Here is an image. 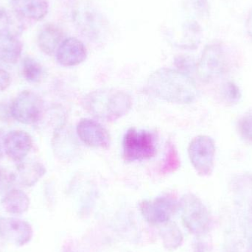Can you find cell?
Returning a JSON list of instances; mask_svg holds the SVG:
<instances>
[{
    "label": "cell",
    "mask_w": 252,
    "mask_h": 252,
    "mask_svg": "<svg viewBox=\"0 0 252 252\" xmlns=\"http://www.w3.org/2000/svg\"><path fill=\"white\" fill-rule=\"evenodd\" d=\"M146 90L157 98L178 104L192 103L198 96L196 84L189 75L168 68L151 74L147 81Z\"/></svg>",
    "instance_id": "obj_1"
},
{
    "label": "cell",
    "mask_w": 252,
    "mask_h": 252,
    "mask_svg": "<svg viewBox=\"0 0 252 252\" xmlns=\"http://www.w3.org/2000/svg\"><path fill=\"white\" fill-rule=\"evenodd\" d=\"M82 105L94 118L114 122L128 113L132 107V98L121 90L101 89L84 96Z\"/></svg>",
    "instance_id": "obj_2"
},
{
    "label": "cell",
    "mask_w": 252,
    "mask_h": 252,
    "mask_svg": "<svg viewBox=\"0 0 252 252\" xmlns=\"http://www.w3.org/2000/svg\"><path fill=\"white\" fill-rule=\"evenodd\" d=\"M157 141L155 133L130 127L126 132L123 142L126 161L148 160L157 154Z\"/></svg>",
    "instance_id": "obj_3"
},
{
    "label": "cell",
    "mask_w": 252,
    "mask_h": 252,
    "mask_svg": "<svg viewBox=\"0 0 252 252\" xmlns=\"http://www.w3.org/2000/svg\"><path fill=\"white\" fill-rule=\"evenodd\" d=\"M182 220L187 229L194 235L205 233L211 223V217L199 198L192 193L185 194L179 203Z\"/></svg>",
    "instance_id": "obj_4"
},
{
    "label": "cell",
    "mask_w": 252,
    "mask_h": 252,
    "mask_svg": "<svg viewBox=\"0 0 252 252\" xmlns=\"http://www.w3.org/2000/svg\"><path fill=\"white\" fill-rule=\"evenodd\" d=\"M44 104L36 93L25 90L19 93L10 106V115L15 121L25 125H32L41 121Z\"/></svg>",
    "instance_id": "obj_5"
},
{
    "label": "cell",
    "mask_w": 252,
    "mask_h": 252,
    "mask_svg": "<svg viewBox=\"0 0 252 252\" xmlns=\"http://www.w3.org/2000/svg\"><path fill=\"white\" fill-rule=\"evenodd\" d=\"M216 151V143L210 136L200 135L191 141L188 155L192 167L199 176H209L213 173Z\"/></svg>",
    "instance_id": "obj_6"
},
{
    "label": "cell",
    "mask_w": 252,
    "mask_h": 252,
    "mask_svg": "<svg viewBox=\"0 0 252 252\" xmlns=\"http://www.w3.org/2000/svg\"><path fill=\"white\" fill-rule=\"evenodd\" d=\"M227 68V58L220 44L207 46L196 64L198 77L204 82H210L220 77Z\"/></svg>",
    "instance_id": "obj_7"
},
{
    "label": "cell",
    "mask_w": 252,
    "mask_h": 252,
    "mask_svg": "<svg viewBox=\"0 0 252 252\" xmlns=\"http://www.w3.org/2000/svg\"><path fill=\"white\" fill-rule=\"evenodd\" d=\"M174 198L167 195L158 197L152 201H144L140 210L144 219L151 224H164L170 220L177 209Z\"/></svg>",
    "instance_id": "obj_8"
},
{
    "label": "cell",
    "mask_w": 252,
    "mask_h": 252,
    "mask_svg": "<svg viewBox=\"0 0 252 252\" xmlns=\"http://www.w3.org/2000/svg\"><path fill=\"white\" fill-rule=\"evenodd\" d=\"M33 230L25 220L14 218L0 219V236L4 241L16 246L23 247L32 240Z\"/></svg>",
    "instance_id": "obj_9"
},
{
    "label": "cell",
    "mask_w": 252,
    "mask_h": 252,
    "mask_svg": "<svg viewBox=\"0 0 252 252\" xmlns=\"http://www.w3.org/2000/svg\"><path fill=\"white\" fill-rule=\"evenodd\" d=\"M80 139L92 148L107 149L111 144L109 131L101 124L91 119H82L77 126Z\"/></svg>",
    "instance_id": "obj_10"
},
{
    "label": "cell",
    "mask_w": 252,
    "mask_h": 252,
    "mask_svg": "<svg viewBox=\"0 0 252 252\" xmlns=\"http://www.w3.org/2000/svg\"><path fill=\"white\" fill-rule=\"evenodd\" d=\"M32 148V138L24 130H12L4 136V153L13 161H23Z\"/></svg>",
    "instance_id": "obj_11"
},
{
    "label": "cell",
    "mask_w": 252,
    "mask_h": 252,
    "mask_svg": "<svg viewBox=\"0 0 252 252\" xmlns=\"http://www.w3.org/2000/svg\"><path fill=\"white\" fill-rule=\"evenodd\" d=\"M56 60L63 66H75L87 59V50L82 41L73 37L62 41L56 53Z\"/></svg>",
    "instance_id": "obj_12"
},
{
    "label": "cell",
    "mask_w": 252,
    "mask_h": 252,
    "mask_svg": "<svg viewBox=\"0 0 252 252\" xmlns=\"http://www.w3.org/2000/svg\"><path fill=\"white\" fill-rule=\"evenodd\" d=\"M11 7L19 17L33 21L42 20L49 10L47 0H11Z\"/></svg>",
    "instance_id": "obj_13"
},
{
    "label": "cell",
    "mask_w": 252,
    "mask_h": 252,
    "mask_svg": "<svg viewBox=\"0 0 252 252\" xmlns=\"http://www.w3.org/2000/svg\"><path fill=\"white\" fill-rule=\"evenodd\" d=\"M22 44L16 35L5 29H0V61L14 64L22 56Z\"/></svg>",
    "instance_id": "obj_14"
},
{
    "label": "cell",
    "mask_w": 252,
    "mask_h": 252,
    "mask_svg": "<svg viewBox=\"0 0 252 252\" xmlns=\"http://www.w3.org/2000/svg\"><path fill=\"white\" fill-rule=\"evenodd\" d=\"M63 37L62 30L56 25L51 24L44 25L38 35V47L47 56H53L63 41Z\"/></svg>",
    "instance_id": "obj_15"
},
{
    "label": "cell",
    "mask_w": 252,
    "mask_h": 252,
    "mask_svg": "<svg viewBox=\"0 0 252 252\" xmlns=\"http://www.w3.org/2000/svg\"><path fill=\"white\" fill-rule=\"evenodd\" d=\"M46 168L39 161H22L16 168L15 179L25 187H32L45 175Z\"/></svg>",
    "instance_id": "obj_16"
},
{
    "label": "cell",
    "mask_w": 252,
    "mask_h": 252,
    "mask_svg": "<svg viewBox=\"0 0 252 252\" xmlns=\"http://www.w3.org/2000/svg\"><path fill=\"white\" fill-rule=\"evenodd\" d=\"M30 198L21 189L9 191L1 200V205L7 213L13 215H21L28 211L30 207Z\"/></svg>",
    "instance_id": "obj_17"
},
{
    "label": "cell",
    "mask_w": 252,
    "mask_h": 252,
    "mask_svg": "<svg viewBox=\"0 0 252 252\" xmlns=\"http://www.w3.org/2000/svg\"><path fill=\"white\" fill-rule=\"evenodd\" d=\"M22 75L28 82H39L43 76L42 66L35 59L26 57L22 62Z\"/></svg>",
    "instance_id": "obj_18"
},
{
    "label": "cell",
    "mask_w": 252,
    "mask_h": 252,
    "mask_svg": "<svg viewBox=\"0 0 252 252\" xmlns=\"http://www.w3.org/2000/svg\"><path fill=\"white\" fill-rule=\"evenodd\" d=\"M163 241L166 248L173 249L180 247L183 241L182 232L176 225L167 224L161 233Z\"/></svg>",
    "instance_id": "obj_19"
},
{
    "label": "cell",
    "mask_w": 252,
    "mask_h": 252,
    "mask_svg": "<svg viewBox=\"0 0 252 252\" xmlns=\"http://www.w3.org/2000/svg\"><path fill=\"white\" fill-rule=\"evenodd\" d=\"M0 22L5 27L4 29L10 31L15 35L20 33L24 29L23 22L21 21V17L14 12L10 13L6 10L0 9Z\"/></svg>",
    "instance_id": "obj_20"
},
{
    "label": "cell",
    "mask_w": 252,
    "mask_h": 252,
    "mask_svg": "<svg viewBox=\"0 0 252 252\" xmlns=\"http://www.w3.org/2000/svg\"><path fill=\"white\" fill-rule=\"evenodd\" d=\"M179 165H180V160H179L177 151L173 144L169 143L165 160H164L161 171L164 173H171L177 170Z\"/></svg>",
    "instance_id": "obj_21"
},
{
    "label": "cell",
    "mask_w": 252,
    "mask_h": 252,
    "mask_svg": "<svg viewBox=\"0 0 252 252\" xmlns=\"http://www.w3.org/2000/svg\"><path fill=\"white\" fill-rule=\"evenodd\" d=\"M238 130L243 139L252 143V109L246 112L238 121Z\"/></svg>",
    "instance_id": "obj_22"
},
{
    "label": "cell",
    "mask_w": 252,
    "mask_h": 252,
    "mask_svg": "<svg viewBox=\"0 0 252 252\" xmlns=\"http://www.w3.org/2000/svg\"><path fill=\"white\" fill-rule=\"evenodd\" d=\"M222 97L227 103L230 104H235V103L239 102L241 100V92L239 87L234 82H227L223 85V89L221 90Z\"/></svg>",
    "instance_id": "obj_23"
},
{
    "label": "cell",
    "mask_w": 252,
    "mask_h": 252,
    "mask_svg": "<svg viewBox=\"0 0 252 252\" xmlns=\"http://www.w3.org/2000/svg\"><path fill=\"white\" fill-rule=\"evenodd\" d=\"M11 78L7 71L0 68V92L4 91L10 87Z\"/></svg>",
    "instance_id": "obj_24"
},
{
    "label": "cell",
    "mask_w": 252,
    "mask_h": 252,
    "mask_svg": "<svg viewBox=\"0 0 252 252\" xmlns=\"http://www.w3.org/2000/svg\"><path fill=\"white\" fill-rule=\"evenodd\" d=\"M247 32L252 39V10L249 15L248 19L247 22Z\"/></svg>",
    "instance_id": "obj_25"
},
{
    "label": "cell",
    "mask_w": 252,
    "mask_h": 252,
    "mask_svg": "<svg viewBox=\"0 0 252 252\" xmlns=\"http://www.w3.org/2000/svg\"><path fill=\"white\" fill-rule=\"evenodd\" d=\"M4 152V136H3L2 133L0 132V160L2 158Z\"/></svg>",
    "instance_id": "obj_26"
},
{
    "label": "cell",
    "mask_w": 252,
    "mask_h": 252,
    "mask_svg": "<svg viewBox=\"0 0 252 252\" xmlns=\"http://www.w3.org/2000/svg\"><path fill=\"white\" fill-rule=\"evenodd\" d=\"M1 176H2V174H1V170H0V180H1Z\"/></svg>",
    "instance_id": "obj_27"
}]
</instances>
